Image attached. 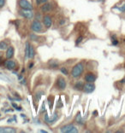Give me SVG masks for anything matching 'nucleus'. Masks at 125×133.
Wrapping results in <instances>:
<instances>
[{"mask_svg":"<svg viewBox=\"0 0 125 133\" xmlns=\"http://www.w3.org/2000/svg\"><path fill=\"white\" fill-rule=\"evenodd\" d=\"M85 68H86V62L84 60H81V62L76 63L75 65L73 66L72 69L70 70V75L73 78L78 79L81 77L83 76Z\"/></svg>","mask_w":125,"mask_h":133,"instance_id":"1","label":"nucleus"},{"mask_svg":"<svg viewBox=\"0 0 125 133\" xmlns=\"http://www.w3.org/2000/svg\"><path fill=\"white\" fill-rule=\"evenodd\" d=\"M66 87H67V81L65 79V78L62 76V75H58L57 77L56 80H55L53 89L58 92H62L64 91Z\"/></svg>","mask_w":125,"mask_h":133,"instance_id":"2","label":"nucleus"},{"mask_svg":"<svg viewBox=\"0 0 125 133\" xmlns=\"http://www.w3.org/2000/svg\"><path fill=\"white\" fill-rule=\"evenodd\" d=\"M30 28L35 33H42L46 31V28H45L43 23L39 20H33L30 24Z\"/></svg>","mask_w":125,"mask_h":133,"instance_id":"3","label":"nucleus"},{"mask_svg":"<svg viewBox=\"0 0 125 133\" xmlns=\"http://www.w3.org/2000/svg\"><path fill=\"white\" fill-rule=\"evenodd\" d=\"M36 55L35 49L29 42H27L25 44V57L27 59H33Z\"/></svg>","mask_w":125,"mask_h":133,"instance_id":"4","label":"nucleus"},{"mask_svg":"<svg viewBox=\"0 0 125 133\" xmlns=\"http://www.w3.org/2000/svg\"><path fill=\"white\" fill-rule=\"evenodd\" d=\"M61 116V112L59 110H57L55 113L53 114V115H51V118H49V116L47 114H45V122L46 124H49V125H53V124L56 123L58 119Z\"/></svg>","mask_w":125,"mask_h":133,"instance_id":"5","label":"nucleus"},{"mask_svg":"<svg viewBox=\"0 0 125 133\" xmlns=\"http://www.w3.org/2000/svg\"><path fill=\"white\" fill-rule=\"evenodd\" d=\"M54 8H55V6L53 4V3L48 1L46 3H45V4H41L40 8H39V10H40L41 13H43V14H49V13H51V12L53 11Z\"/></svg>","mask_w":125,"mask_h":133,"instance_id":"6","label":"nucleus"},{"mask_svg":"<svg viewBox=\"0 0 125 133\" xmlns=\"http://www.w3.org/2000/svg\"><path fill=\"white\" fill-rule=\"evenodd\" d=\"M97 78H98L97 74L93 71H88L83 74V80L87 83H94L97 80Z\"/></svg>","mask_w":125,"mask_h":133,"instance_id":"7","label":"nucleus"},{"mask_svg":"<svg viewBox=\"0 0 125 133\" xmlns=\"http://www.w3.org/2000/svg\"><path fill=\"white\" fill-rule=\"evenodd\" d=\"M42 23H43L44 26L46 29H49L52 26L53 24V18L52 16L49 14H45L43 16H42Z\"/></svg>","mask_w":125,"mask_h":133,"instance_id":"8","label":"nucleus"},{"mask_svg":"<svg viewBox=\"0 0 125 133\" xmlns=\"http://www.w3.org/2000/svg\"><path fill=\"white\" fill-rule=\"evenodd\" d=\"M60 131L61 132H65V133H76L78 132V129L77 127H75L74 125H71V124H68V125H65L62 126L60 128Z\"/></svg>","mask_w":125,"mask_h":133,"instance_id":"9","label":"nucleus"},{"mask_svg":"<svg viewBox=\"0 0 125 133\" xmlns=\"http://www.w3.org/2000/svg\"><path fill=\"white\" fill-rule=\"evenodd\" d=\"M20 16H22L23 18L27 20H32L34 17V13H33V10H19Z\"/></svg>","mask_w":125,"mask_h":133,"instance_id":"10","label":"nucleus"},{"mask_svg":"<svg viewBox=\"0 0 125 133\" xmlns=\"http://www.w3.org/2000/svg\"><path fill=\"white\" fill-rule=\"evenodd\" d=\"M18 6L22 10H33V6L28 0H18Z\"/></svg>","mask_w":125,"mask_h":133,"instance_id":"11","label":"nucleus"},{"mask_svg":"<svg viewBox=\"0 0 125 133\" xmlns=\"http://www.w3.org/2000/svg\"><path fill=\"white\" fill-rule=\"evenodd\" d=\"M4 66L8 70L13 71L15 69H16L17 68V62L13 59H7V61L4 62Z\"/></svg>","mask_w":125,"mask_h":133,"instance_id":"12","label":"nucleus"},{"mask_svg":"<svg viewBox=\"0 0 125 133\" xmlns=\"http://www.w3.org/2000/svg\"><path fill=\"white\" fill-rule=\"evenodd\" d=\"M95 90V84L94 83H87L84 82V85H83V89H82V91L84 93H87V94H90L94 91Z\"/></svg>","mask_w":125,"mask_h":133,"instance_id":"13","label":"nucleus"},{"mask_svg":"<svg viewBox=\"0 0 125 133\" xmlns=\"http://www.w3.org/2000/svg\"><path fill=\"white\" fill-rule=\"evenodd\" d=\"M5 57L6 59H11L13 58V56L15 55V48L12 45H9V47L5 50Z\"/></svg>","mask_w":125,"mask_h":133,"instance_id":"14","label":"nucleus"},{"mask_svg":"<svg viewBox=\"0 0 125 133\" xmlns=\"http://www.w3.org/2000/svg\"><path fill=\"white\" fill-rule=\"evenodd\" d=\"M83 85H84V81L77 80L74 84V86H73V88H74V90H78V91H82Z\"/></svg>","mask_w":125,"mask_h":133,"instance_id":"15","label":"nucleus"},{"mask_svg":"<svg viewBox=\"0 0 125 133\" xmlns=\"http://www.w3.org/2000/svg\"><path fill=\"white\" fill-rule=\"evenodd\" d=\"M16 131V129L13 127H6V126L0 127V133H15Z\"/></svg>","mask_w":125,"mask_h":133,"instance_id":"16","label":"nucleus"},{"mask_svg":"<svg viewBox=\"0 0 125 133\" xmlns=\"http://www.w3.org/2000/svg\"><path fill=\"white\" fill-rule=\"evenodd\" d=\"M48 65L51 68H59V62L57 60H50L48 62Z\"/></svg>","mask_w":125,"mask_h":133,"instance_id":"17","label":"nucleus"},{"mask_svg":"<svg viewBox=\"0 0 125 133\" xmlns=\"http://www.w3.org/2000/svg\"><path fill=\"white\" fill-rule=\"evenodd\" d=\"M9 45H10V43H9V41H6V39L0 41V50H6L9 47Z\"/></svg>","mask_w":125,"mask_h":133,"instance_id":"18","label":"nucleus"},{"mask_svg":"<svg viewBox=\"0 0 125 133\" xmlns=\"http://www.w3.org/2000/svg\"><path fill=\"white\" fill-rule=\"evenodd\" d=\"M111 44L114 45V46H117V45L119 44V40H118V38L116 34H111Z\"/></svg>","mask_w":125,"mask_h":133,"instance_id":"19","label":"nucleus"},{"mask_svg":"<svg viewBox=\"0 0 125 133\" xmlns=\"http://www.w3.org/2000/svg\"><path fill=\"white\" fill-rule=\"evenodd\" d=\"M60 71H61V72H62L63 74H64V75H69V72L68 71V68L67 66H61L60 68Z\"/></svg>","mask_w":125,"mask_h":133,"instance_id":"20","label":"nucleus"},{"mask_svg":"<svg viewBox=\"0 0 125 133\" xmlns=\"http://www.w3.org/2000/svg\"><path fill=\"white\" fill-rule=\"evenodd\" d=\"M114 9H117L118 11L122 12V13H124L125 12V3L123 4L119 5V7H117V6H116V7H114Z\"/></svg>","mask_w":125,"mask_h":133,"instance_id":"21","label":"nucleus"},{"mask_svg":"<svg viewBox=\"0 0 125 133\" xmlns=\"http://www.w3.org/2000/svg\"><path fill=\"white\" fill-rule=\"evenodd\" d=\"M0 78L3 80H5V81H7V82H11V79L10 78H9L8 76H6L5 74H2V72H0Z\"/></svg>","mask_w":125,"mask_h":133,"instance_id":"22","label":"nucleus"},{"mask_svg":"<svg viewBox=\"0 0 125 133\" xmlns=\"http://www.w3.org/2000/svg\"><path fill=\"white\" fill-rule=\"evenodd\" d=\"M83 39H84V37L82 35H80L79 37L76 38V40H75V45L77 46V45H79L82 41H83Z\"/></svg>","mask_w":125,"mask_h":133,"instance_id":"23","label":"nucleus"},{"mask_svg":"<svg viewBox=\"0 0 125 133\" xmlns=\"http://www.w3.org/2000/svg\"><path fill=\"white\" fill-rule=\"evenodd\" d=\"M34 1H35V4H36V5H38V6H39V5H41V4H45V3H46V2H48V1H50V0H34Z\"/></svg>","mask_w":125,"mask_h":133,"instance_id":"24","label":"nucleus"},{"mask_svg":"<svg viewBox=\"0 0 125 133\" xmlns=\"http://www.w3.org/2000/svg\"><path fill=\"white\" fill-rule=\"evenodd\" d=\"M6 4V0H0V9L4 8Z\"/></svg>","mask_w":125,"mask_h":133,"instance_id":"25","label":"nucleus"},{"mask_svg":"<svg viewBox=\"0 0 125 133\" xmlns=\"http://www.w3.org/2000/svg\"><path fill=\"white\" fill-rule=\"evenodd\" d=\"M33 65H34V63H33V62H32L31 63H29V64H28V69H31V68H33Z\"/></svg>","mask_w":125,"mask_h":133,"instance_id":"26","label":"nucleus"},{"mask_svg":"<svg viewBox=\"0 0 125 133\" xmlns=\"http://www.w3.org/2000/svg\"><path fill=\"white\" fill-rule=\"evenodd\" d=\"M2 57H3V53L1 52V51H0V61L2 60Z\"/></svg>","mask_w":125,"mask_h":133,"instance_id":"27","label":"nucleus"}]
</instances>
